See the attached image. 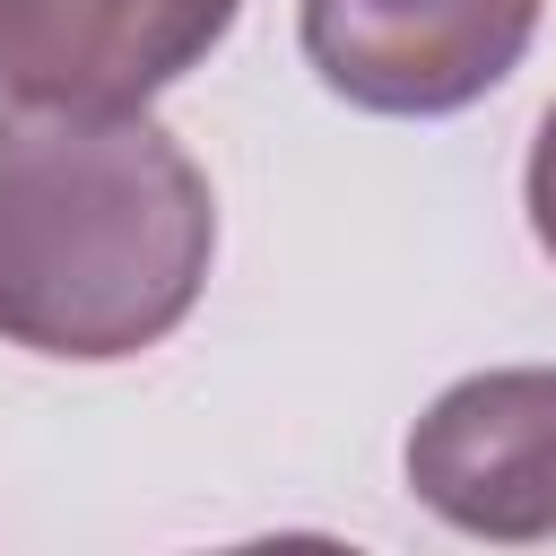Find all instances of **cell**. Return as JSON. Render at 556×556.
<instances>
[{
    "label": "cell",
    "mask_w": 556,
    "mask_h": 556,
    "mask_svg": "<svg viewBox=\"0 0 556 556\" xmlns=\"http://www.w3.org/2000/svg\"><path fill=\"white\" fill-rule=\"evenodd\" d=\"M217 200L139 104L0 113V339L113 365L174 339L208 287Z\"/></svg>",
    "instance_id": "obj_1"
},
{
    "label": "cell",
    "mask_w": 556,
    "mask_h": 556,
    "mask_svg": "<svg viewBox=\"0 0 556 556\" xmlns=\"http://www.w3.org/2000/svg\"><path fill=\"white\" fill-rule=\"evenodd\" d=\"M539 35V0H304V61L330 96L434 122L495 96Z\"/></svg>",
    "instance_id": "obj_2"
},
{
    "label": "cell",
    "mask_w": 556,
    "mask_h": 556,
    "mask_svg": "<svg viewBox=\"0 0 556 556\" xmlns=\"http://www.w3.org/2000/svg\"><path fill=\"white\" fill-rule=\"evenodd\" d=\"M408 495L469 539H556V365L452 382L408 426Z\"/></svg>",
    "instance_id": "obj_3"
},
{
    "label": "cell",
    "mask_w": 556,
    "mask_h": 556,
    "mask_svg": "<svg viewBox=\"0 0 556 556\" xmlns=\"http://www.w3.org/2000/svg\"><path fill=\"white\" fill-rule=\"evenodd\" d=\"M243 0H0L9 104H148L217 52Z\"/></svg>",
    "instance_id": "obj_4"
},
{
    "label": "cell",
    "mask_w": 556,
    "mask_h": 556,
    "mask_svg": "<svg viewBox=\"0 0 556 556\" xmlns=\"http://www.w3.org/2000/svg\"><path fill=\"white\" fill-rule=\"evenodd\" d=\"M521 200H530V235H539V252L556 261V104H547V122H539V139H530Z\"/></svg>",
    "instance_id": "obj_5"
}]
</instances>
